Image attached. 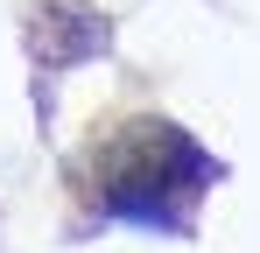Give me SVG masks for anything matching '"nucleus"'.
<instances>
[{
  "label": "nucleus",
  "mask_w": 260,
  "mask_h": 253,
  "mask_svg": "<svg viewBox=\"0 0 260 253\" xmlns=\"http://www.w3.org/2000/svg\"><path fill=\"white\" fill-rule=\"evenodd\" d=\"M218 169L211 155L169 120H134V126H113L91 155V176H85V197L113 218H134V225H183V211L204 197Z\"/></svg>",
  "instance_id": "1"
},
{
  "label": "nucleus",
  "mask_w": 260,
  "mask_h": 253,
  "mask_svg": "<svg viewBox=\"0 0 260 253\" xmlns=\"http://www.w3.org/2000/svg\"><path fill=\"white\" fill-rule=\"evenodd\" d=\"M106 42H113V28H106V14L91 0H43L28 14V49H36L43 71H71V64L99 56Z\"/></svg>",
  "instance_id": "2"
}]
</instances>
